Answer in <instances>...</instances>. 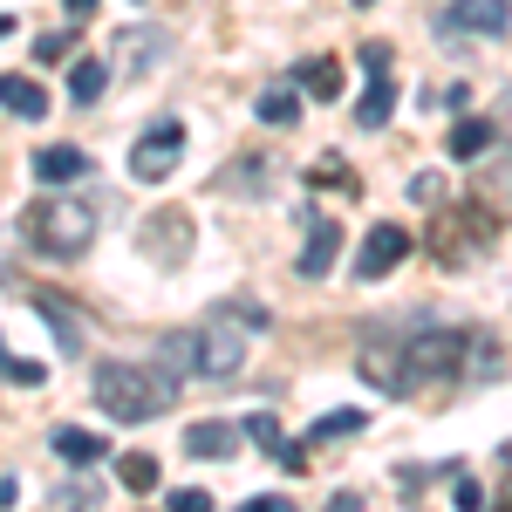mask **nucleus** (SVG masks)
I'll use <instances>...</instances> for the list:
<instances>
[{
	"label": "nucleus",
	"instance_id": "29",
	"mask_svg": "<svg viewBox=\"0 0 512 512\" xmlns=\"http://www.w3.org/2000/svg\"><path fill=\"white\" fill-rule=\"evenodd\" d=\"M437 103H444V110H472V89H465V82H444Z\"/></svg>",
	"mask_w": 512,
	"mask_h": 512
},
{
	"label": "nucleus",
	"instance_id": "12",
	"mask_svg": "<svg viewBox=\"0 0 512 512\" xmlns=\"http://www.w3.org/2000/svg\"><path fill=\"white\" fill-rule=\"evenodd\" d=\"M492 137H499V130H492L485 117H458V130L444 137V151H451L458 164H478L485 151H492Z\"/></svg>",
	"mask_w": 512,
	"mask_h": 512
},
{
	"label": "nucleus",
	"instance_id": "1",
	"mask_svg": "<svg viewBox=\"0 0 512 512\" xmlns=\"http://www.w3.org/2000/svg\"><path fill=\"white\" fill-rule=\"evenodd\" d=\"M239 362H246V328H239L226 308H212L198 328H171V335L158 342V369L171 376V383H185V376L233 383Z\"/></svg>",
	"mask_w": 512,
	"mask_h": 512
},
{
	"label": "nucleus",
	"instance_id": "4",
	"mask_svg": "<svg viewBox=\"0 0 512 512\" xmlns=\"http://www.w3.org/2000/svg\"><path fill=\"white\" fill-rule=\"evenodd\" d=\"M178 164H185V123L178 117H158L130 144V178H137V185H164Z\"/></svg>",
	"mask_w": 512,
	"mask_h": 512
},
{
	"label": "nucleus",
	"instance_id": "2",
	"mask_svg": "<svg viewBox=\"0 0 512 512\" xmlns=\"http://www.w3.org/2000/svg\"><path fill=\"white\" fill-rule=\"evenodd\" d=\"M89 396L117 424H151V417H164L178 403V383L164 376L158 362H96L89 369Z\"/></svg>",
	"mask_w": 512,
	"mask_h": 512
},
{
	"label": "nucleus",
	"instance_id": "8",
	"mask_svg": "<svg viewBox=\"0 0 512 512\" xmlns=\"http://www.w3.org/2000/svg\"><path fill=\"white\" fill-rule=\"evenodd\" d=\"M35 315L55 328L62 355H82V321H76V301H69V294H55V287H35Z\"/></svg>",
	"mask_w": 512,
	"mask_h": 512
},
{
	"label": "nucleus",
	"instance_id": "32",
	"mask_svg": "<svg viewBox=\"0 0 512 512\" xmlns=\"http://www.w3.org/2000/svg\"><path fill=\"white\" fill-rule=\"evenodd\" d=\"M14 499H21V485H14V478H0V512L14 506Z\"/></svg>",
	"mask_w": 512,
	"mask_h": 512
},
{
	"label": "nucleus",
	"instance_id": "9",
	"mask_svg": "<svg viewBox=\"0 0 512 512\" xmlns=\"http://www.w3.org/2000/svg\"><path fill=\"white\" fill-rule=\"evenodd\" d=\"M76 178H89V151L82 144H48V151H35V185H76Z\"/></svg>",
	"mask_w": 512,
	"mask_h": 512
},
{
	"label": "nucleus",
	"instance_id": "27",
	"mask_svg": "<svg viewBox=\"0 0 512 512\" xmlns=\"http://www.w3.org/2000/svg\"><path fill=\"white\" fill-rule=\"evenodd\" d=\"M451 499H458V512H485V485H478V478H458Z\"/></svg>",
	"mask_w": 512,
	"mask_h": 512
},
{
	"label": "nucleus",
	"instance_id": "22",
	"mask_svg": "<svg viewBox=\"0 0 512 512\" xmlns=\"http://www.w3.org/2000/svg\"><path fill=\"white\" fill-rule=\"evenodd\" d=\"M239 437H253V451H267V458H280V444H287V437H280V417H267V410H253V417L239 424Z\"/></svg>",
	"mask_w": 512,
	"mask_h": 512
},
{
	"label": "nucleus",
	"instance_id": "23",
	"mask_svg": "<svg viewBox=\"0 0 512 512\" xmlns=\"http://www.w3.org/2000/svg\"><path fill=\"white\" fill-rule=\"evenodd\" d=\"M362 424H369L362 410H328V417H321L315 431H308V444H335V437H355Z\"/></svg>",
	"mask_w": 512,
	"mask_h": 512
},
{
	"label": "nucleus",
	"instance_id": "17",
	"mask_svg": "<svg viewBox=\"0 0 512 512\" xmlns=\"http://www.w3.org/2000/svg\"><path fill=\"white\" fill-rule=\"evenodd\" d=\"M301 82H308L315 103H335V96H342V62H335V55H315V62L301 69Z\"/></svg>",
	"mask_w": 512,
	"mask_h": 512
},
{
	"label": "nucleus",
	"instance_id": "36",
	"mask_svg": "<svg viewBox=\"0 0 512 512\" xmlns=\"http://www.w3.org/2000/svg\"><path fill=\"white\" fill-rule=\"evenodd\" d=\"M355 7H376V0H355Z\"/></svg>",
	"mask_w": 512,
	"mask_h": 512
},
{
	"label": "nucleus",
	"instance_id": "19",
	"mask_svg": "<svg viewBox=\"0 0 512 512\" xmlns=\"http://www.w3.org/2000/svg\"><path fill=\"white\" fill-rule=\"evenodd\" d=\"M0 383H14V390H41V383H48V362H21V355L7 349V335H0Z\"/></svg>",
	"mask_w": 512,
	"mask_h": 512
},
{
	"label": "nucleus",
	"instance_id": "34",
	"mask_svg": "<svg viewBox=\"0 0 512 512\" xmlns=\"http://www.w3.org/2000/svg\"><path fill=\"white\" fill-rule=\"evenodd\" d=\"M499 123H506V137H512V96H506V110H499Z\"/></svg>",
	"mask_w": 512,
	"mask_h": 512
},
{
	"label": "nucleus",
	"instance_id": "5",
	"mask_svg": "<svg viewBox=\"0 0 512 512\" xmlns=\"http://www.w3.org/2000/svg\"><path fill=\"white\" fill-rule=\"evenodd\" d=\"M512 28V0H451L444 14H437V35L444 41H465V35H506Z\"/></svg>",
	"mask_w": 512,
	"mask_h": 512
},
{
	"label": "nucleus",
	"instance_id": "20",
	"mask_svg": "<svg viewBox=\"0 0 512 512\" xmlns=\"http://www.w3.org/2000/svg\"><path fill=\"white\" fill-rule=\"evenodd\" d=\"M117 478L130 492H158V458L151 451H130V458H117Z\"/></svg>",
	"mask_w": 512,
	"mask_h": 512
},
{
	"label": "nucleus",
	"instance_id": "10",
	"mask_svg": "<svg viewBox=\"0 0 512 512\" xmlns=\"http://www.w3.org/2000/svg\"><path fill=\"white\" fill-rule=\"evenodd\" d=\"M390 117H396V82H390V69H369V89L355 103V130H383Z\"/></svg>",
	"mask_w": 512,
	"mask_h": 512
},
{
	"label": "nucleus",
	"instance_id": "25",
	"mask_svg": "<svg viewBox=\"0 0 512 512\" xmlns=\"http://www.w3.org/2000/svg\"><path fill=\"white\" fill-rule=\"evenodd\" d=\"M410 198H417V205H444V171H417V178H410Z\"/></svg>",
	"mask_w": 512,
	"mask_h": 512
},
{
	"label": "nucleus",
	"instance_id": "3",
	"mask_svg": "<svg viewBox=\"0 0 512 512\" xmlns=\"http://www.w3.org/2000/svg\"><path fill=\"white\" fill-rule=\"evenodd\" d=\"M21 239L41 260H82L89 239H96V205L89 198H35L21 212Z\"/></svg>",
	"mask_w": 512,
	"mask_h": 512
},
{
	"label": "nucleus",
	"instance_id": "6",
	"mask_svg": "<svg viewBox=\"0 0 512 512\" xmlns=\"http://www.w3.org/2000/svg\"><path fill=\"white\" fill-rule=\"evenodd\" d=\"M403 260H410V233L396 219H383V226H369L362 253H355V280H390Z\"/></svg>",
	"mask_w": 512,
	"mask_h": 512
},
{
	"label": "nucleus",
	"instance_id": "31",
	"mask_svg": "<svg viewBox=\"0 0 512 512\" xmlns=\"http://www.w3.org/2000/svg\"><path fill=\"white\" fill-rule=\"evenodd\" d=\"M328 512H362V492H335V499H328Z\"/></svg>",
	"mask_w": 512,
	"mask_h": 512
},
{
	"label": "nucleus",
	"instance_id": "28",
	"mask_svg": "<svg viewBox=\"0 0 512 512\" xmlns=\"http://www.w3.org/2000/svg\"><path fill=\"white\" fill-rule=\"evenodd\" d=\"M69 48H76V35H41L35 41V62H62Z\"/></svg>",
	"mask_w": 512,
	"mask_h": 512
},
{
	"label": "nucleus",
	"instance_id": "30",
	"mask_svg": "<svg viewBox=\"0 0 512 512\" xmlns=\"http://www.w3.org/2000/svg\"><path fill=\"white\" fill-rule=\"evenodd\" d=\"M239 512H294V499H246Z\"/></svg>",
	"mask_w": 512,
	"mask_h": 512
},
{
	"label": "nucleus",
	"instance_id": "35",
	"mask_svg": "<svg viewBox=\"0 0 512 512\" xmlns=\"http://www.w3.org/2000/svg\"><path fill=\"white\" fill-rule=\"evenodd\" d=\"M7 35H14V14H0V41H7Z\"/></svg>",
	"mask_w": 512,
	"mask_h": 512
},
{
	"label": "nucleus",
	"instance_id": "24",
	"mask_svg": "<svg viewBox=\"0 0 512 512\" xmlns=\"http://www.w3.org/2000/svg\"><path fill=\"white\" fill-rule=\"evenodd\" d=\"M164 512H212V492H205V485H178V492L164 499Z\"/></svg>",
	"mask_w": 512,
	"mask_h": 512
},
{
	"label": "nucleus",
	"instance_id": "16",
	"mask_svg": "<svg viewBox=\"0 0 512 512\" xmlns=\"http://www.w3.org/2000/svg\"><path fill=\"white\" fill-rule=\"evenodd\" d=\"M103 89H110V62H96V55H82L76 69H69V103H82V110H89V103H96Z\"/></svg>",
	"mask_w": 512,
	"mask_h": 512
},
{
	"label": "nucleus",
	"instance_id": "11",
	"mask_svg": "<svg viewBox=\"0 0 512 512\" xmlns=\"http://www.w3.org/2000/svg\"><path fill=\"white\" fill-rule=\"evenodd\" d=\"M0 110L7 117H48V89H41L35 76H0Z\"/></svg>",
	"mask_w": 512,
	"mask_h": 512
},
{
	"label": "nucleus",
	"instance_id": "13",
	"mask_svg": "<svg viewBox=\"0 0 512 512\" xmlns=\"http://www.w3.org/2000/svg\"><path fill=\"white\" fill-rule=\"evenodd\" d=\"M185 451H192V458H233L239 431L233 424H192V431H185Z\"/></svg>",
	"mask_w": 512,
	"mask_h": 512
},
{
	"label": "nucleus",
	"instance_id": "33",
	"mask_svg": "<svg viewBox=\"0 0 512 512\" xmlns=\"http://www.w3.org/2000/svg\"><path fill=\"white\" fill-rule=\"evenodd\" d=\"M62 7H69V14H96V0H62Z\"/></svg>",
	"mask_w": 512,
	"mask_h": 512
},
{
	"label": "nucleus",
	"instance_id": "15",
	"mask_svg": "<svg viewBox=\"0 0 512 512\" xmlns=\"http://www.w3.org/2000/svg\"><path fill=\"white\" fill-rule=\"evenodd\" d=\"M55 458H62V465H103L110 444L96 431H55Z\"/></svg>",
	"mask_w": 512,
	"mask_h": 512
},
{
	"label": "nucleus",
	"instance_id": "21",
	"mask_svg": "<svg viewBox=\"0 0 512 512\" xmlns=\"http://www.w3.org/2000/svg\"><path fill=\"white\" fill-rule=\"evenodd\" d=\"M253 110H260V123H274V130H287V123L301 117V96H294V89H267V96H260Z\"/></svg>",
	"mask_w": 512,
	"mask_h": 512
},
{
	"label": "nucleus",
	"instance_id": "7",
	"mask_svg": "<svg viewBox=\"0 0 512 512\" xmlns=\"http://www.w3.org/2000/svg\"><path fill=\"white\" fill-rule=\"evenodd\" d=\"M335 253H342V226L315 212V219H308V253L294 260V274H301V280H328V267H335Z\"/></svg>",
	"mask_w": 512,
	"mask_h": 512
},
{
	"label": "nucleus",
	"instance_id": "14",
	"mask_svg": "<svg viewBox=\"0 0 512 512\" xmlns=\"http://www.w3.org/2000/svg\"><path fill=\"white\" fill-rule=\"evenodd\" d=\"M158 55H164V28H123V69L130 76H144Z\"/></svg>",
	"mask_w": 512,
	"mask_h": 512
},
{
	"label": "nucleus",
	"instance_id": "26",
	"mask_svg": "<svg viewBox=\"0 0 512 512\" xmlns=\"http://www.w3.org/2000/svg\"><path fill=\"white\" fill-rule=\"evenodd\" d=\"M226 315H233L239 328H253V335H260V328L274 321V315H267V308H260V301H226Z\"/></svg>",
	"mask_w": 512,
	"mask_h": 512
},
{
	"label": "nucleus",
	"instance_id": "18",
	"mask_svg": "<svg viewBox=\"0 0 512 512\" xmlns=\"http://www.w3.org/2000/svg\"><path fill=\"white\" fill-rule=\"evenodd\" d=\"M137 246H144V253H158V260H178V253H185V219H158V226H144Z\"/></svg>",
	"mask_w": 512,
	"mask_h": 512
}]
</instances>
